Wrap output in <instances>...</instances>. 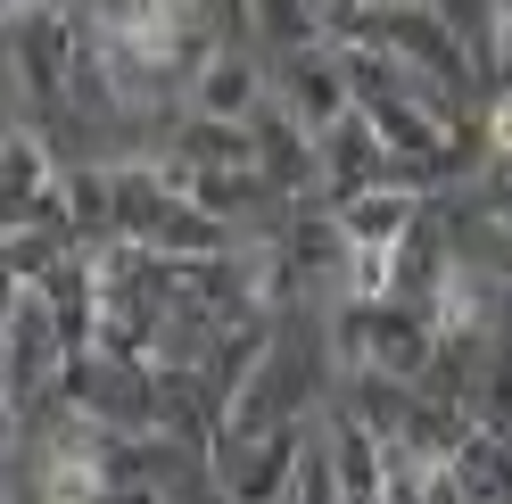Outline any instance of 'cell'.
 <instances>
[{"label":"cell","mask_w":512,"mask_h":504,"mask_svg":"<svg viewBox=\"0 0 512 504\" xmlns=\"http://www.w3.org/2000/svg\"><path fill=\"white\" fill-rule=\"evenodd\" d=\"M248 67H232V58H223V67H207L199 75V108H248Z\"/></svg>","instance_id":"6da1fadb"}]
</instances>
